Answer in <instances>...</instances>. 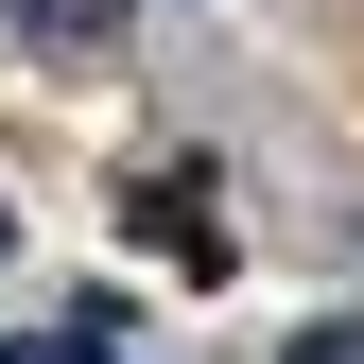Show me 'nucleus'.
<instances>
[{
  "label": "nucleus",
  "mask_w": 364,
  "mask_h": 364,
  "mask_svg": "<svg viewBox=\"0 0 364 364\" xmlns=\"http://www.w3.org/2000/svg\"><path fill=\"white\" fill-rule=\"evenodd\" d=\"M122 225H156V260H173V278H225V260H243V243H225V208H208V173H191V156H173V173H139V191H122Z\"/></svg>",
  "instance_id": "f257e3e1"
},
{
  "label": "nucleus",
  "mask_w": 364,
  "mask_h": 364,
  "mask_svg": "<svg viewBox=\"0 0 364 364\" xmlns=\"http://www.w3.org/2000/svg\"><path fill=\"white\" fill-rule=\"evenodd\" d=\"M70 364H105V347H70Z\"/></svg>",
  "instance_id": "20e7f679"
},
{
  "label": "nucleus",
  "mask_w": 364,
  "mask_h": 364,
  "mask_svg": "<svg viewBox=\"0 0 364 364\" xmlns=\"http://www.w3.org/2000/svg\"><path fill=\"white\" fill-rule=\"evenodd\" d=\"M0 243H18V225H0Z\"/></svg>",
  "instance_id": "39448f33"
},
{
  "label": "nucleus",
  "mask_w": 364,
  "mask_h": 364,
  "mask_svg": "<svg viewBox=\"0 0 364 364\" xmlns=\"http://www.w3.org/2000/svg\"><path fill=\"white\" fill-rule=\"evenodd\" d=\"M278 364H364V330H295V347H278Z\"/></svg>",
  "instance_id": "7ed1b4c3"
},
{
  "label": "nucleus",
  "mask_w": 364,
  "mask_h": 364,
  "mask_svg": "<svg viewBox=\"0 0 364 364\" xmlns=\"http://www.w3.org/2000/svg\"><path fill=\"white\" fill-rule=\"evenodd\" d=\"M0 18H18L35 53H105V35H122V0H0Z\"/></svg>",
  "instance_id": "f03ea898"
}]
</instances>
